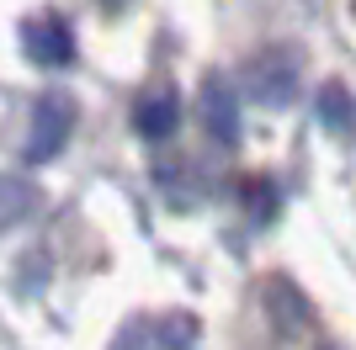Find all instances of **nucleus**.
<instances>
[{"label": "nucleus", "instance_id": "9d476101", "mask_svg": "<svg viewBox=\"0 0 356 350\" xmlns=\"http://www.w3.org/2000/svg\"><path fill=\"white\" fill-rule=\"evenodd\" d=\"M245 207H250L255 223H271V212H277V186H271V181H245Z\"/></svg>", "mask_w": 356, "mask_h": 350}, {"label": "nucleus", "instance_id": "ddd939ff", "mask_svg": "<svg viewBox=\"0 0 356 350\" xmlns=\"http://www.w3.org/2000/svg\"><path fill=\"white\" fill-rule=\"evenodd\" d=\"M325 350H341V345H325Z\"/></svg>", "mask_w": 356, "mask_h": 350}, {"label": "nucleus", "instance_id": "f8f14e48", "mask_svg": "<svg viewBox=\"0 0 356 350\" xmlns=\"http://www.w3.org/2000/svg\"><path fill=\"white\" fill-rule=\"evenodd\" d=\"M102 6H122V0H102Z\"/></svg>", "mask_w": 356, "mask_h": 350}, {"label": "nucleus", "instance_id": "39448f33", "mask_svg": "<svg viewBox=\"0 0 356 350\" xmlns=\"http://www.w3.org/2000/svg\"><path fill=\"white\" fill-rule=\"evenodd\" d=\"M202 122L218 144H239V96L223 74H208L202 80Z\"/></svg>", "mask_w": 356, "mask_h": 350}, {"label": "nucleus", "instance_id": "6e6552de", "mask_svg": "<svg viewBox=\"0 0 356 350\" xmlns=\"http://www.w3.org/2000/svg\"><path fill=\"white\" fill-rule=\"evenodd\" d=\"M271 319L282 324V329H298V324L309 319V308H303V297H298L293 287H287V281H271Z\"/></svg>", "mask_w": 356, "mask_h": 350}, {"label": "nucleus", "instance_id": "20e7f679", "mask_svg": "<svg viewBox=\"0 0 356 350\" xmlns=\"http://www.w3.org/2000/svg\"><path fill=\"white\" fill-rule=\"evenodd\" d=\"M176 122H181V96H176V85H149V90H138V101H134V133L138 138H149V144H160V138H170L176 133Z\"/></svg>", "mask_w": 356, "mask_h": 350}, {"label": "nucleus", "instance_id": "f03ea898", "mask_svg": "<svg viewBox=\"0 0 356 350\" xmlns=\"http://www.w3.org/2000/svg\"><path fill=\"white\" fill-rule=\"evenodd\" d=\"M70 122H74V106L64 96H38L32 106V128H27V144H22V165H48L70 144Z\"/></svg>", "mask_w": 356, "mask_h": 350}, {"label": "nucleus", "instance_id": "f257e3e1", "mask_svg": "<svg viewBox=\"0 0 356 350\" xmlns=\"http://www.w3.org/2000/svg\"><path fill=\"white\" fill-rule=\"evenodd\" d=\"M245 90L261 106H293L298 101V53H282V48L255 53L245 64Z\"/></svg>", "mask_w": 356, "mask_h": 350}, {"label": "nucleus", "instance_id": "7ed1b4c3", "mask_svg": "<svg viewBox=\"0 0 356 350\" xmlns=\"http://www.w3.org/2000/svg\"><path fill=\"white\" fill-rule=\"evenodd\" d=\"M22 53L38 64V69H64L74 64V32L64 16L43 11V16H27L22 22Z\"/></svg>", "mask_w": 356, "mask_h": 350}, {"label": "nucleus", "instance_id": "1a4fd4ad", "mask_svg": "<svg viewBox=\"0 0 356 350\" xmlns=\"http://www.w3.org/2000/svg\"><path fill=\"white\" fill-rule=\"evenodd\" d=\"M192 335H197L192 313H165V319H160V350H186Z\"/></svg>", "mask_w": 356, "mask_h": 350}, {"label": "nucleus", "instance_id": "423d86ee", "mask_svg": "<svg viewBox=\"0 0 356 350\" xmlns=\"http://www.w3.org/2000/svg\"><path fill=\"white\" fill-rule=\"evenodd\" d=\"M319 122H325L330 133H351L356 128V101H351V90L341 85V80H325V90H319Z\"/></svg>", "mask_w": 356, "mask_h": 350}, {"label": "nucleus", "instance_id": "0eeeda50", "mask_svg": "<svg viewBox=\"0 0 356 350\" xmlns=\"http://www.w3.org/2000/svg\"><path fill=\"white\" fill-rule=\"evenodd\" d=\"M38 202H43V197H38V186H32V181H22V175H0V228L22 223Z\"/></svg>", "mask_w": 356, "mask_h": 350}, {"label": "nucleus", "instance_id": "9b49d317", "mask_svg": "<svg viewBox=\"0 0 356 350\" xmlns=\"http://www.w3.org/2000/svg\"><path fill=\"white\" fill-rule=\"evenodd\" d=\"M112 350H149V345H144V335H138L134 324H128V329H122V335L112 340Z\"/></svg>", "mask_w": 356, "mask_h": 350}]
</instances>
